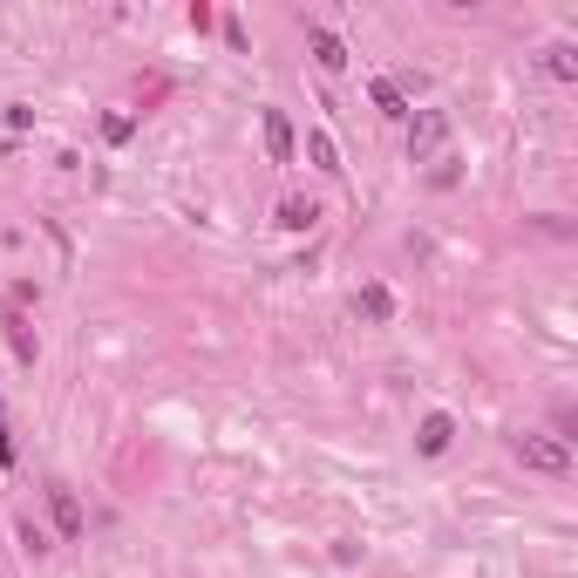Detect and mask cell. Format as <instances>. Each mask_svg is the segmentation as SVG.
I'll return each mask as SVG.
<instances>
[{
	"label": "cell",
	"mask_w": 578,
	"mask_h": 578,
	"mask_svg": "<svg viewBox=\"0 0 578 578\" xmlns=\"http://www.w3.org/2000/svg\"><path fill=\"white\" fill-rule=\"evenodd\" d=\"M510 449H517V463H524V470H544V476H565L571 470V443H558V436H510Z\"/></svg>",
	"instance_id": "obj_1"
},
{
	"label": "cell",
	"mask_w": 578,
	"mask_h": 578,
	"mask_svg": "<svg viewBox=\"0 0 578 578\" xmlns=\"http://www.w3.org/2000/svg\"><path fill=\"white\" fill-rule=\"evenodd\" d=\"M368 96H375V109H381V116L409 123V96H402V82H394V75H375V82H368Z\"/></svg>",
	"instance_id": "obj_6"
},
{
	"label": "cell",
	"mask_w": 578,
	"mask_h": 578,
	"mask_svg": "<svg viewBox=\"0 0 578 578\" xmlns=\"http://www.w3.org/2000/svg\"><path fill=\"white\" fill-rule=\"evenodd\" d=\"M443 143H449V116H443V109H415V116H409V157L429 164Z\"/></svg>",
	"instance_id": "obj_2"
},
{
	"label": "cell",
	"mask_w": 578,
	"mask_h": 578,
	"mask_svg": "<svg viewBox=\"0 0 578 578\" xmlns=\"http://www.w3.org/2000/svg\"><path fill=\"white\" fill-rule=\"evenodd\" d=\"M354 314H361V320H375V327H381V320H394V293H388L381 280H368V286L354 293Z\"/></svg>",
	"instance_id": "obj_4"
},
{
	"label": "cell",
	"mask_w": 578,
	"mask_h": 578,
	"mask_svg": "<svg viewBox=\"0 0 578 578\" xmlns=\"http://www.w3.org/2000/svg\"><path fill=\"white\" fill-rule=\"evenodd\" d=\"M48 510H55V531H62V538H82V531H89L82 497L69 491V483H48Z\"/></svg>",
	"instance_id": "obj_3"
},
{
	"label": "cell",
	"mask_w": 578,
	"mask_h": 578,
	"mask_svg": "<svg viewBox=\"0 0 578 578\" xmlns=\"http://www.w3.org/2000/svg\"><path fill=\"white\" fill-rule=\"evenodd\" d=\"M544 75H552V82H578V48L552 42V48H544Z\"/></svg>",
	"instance_id": "obj_8"
},
{
	"label": "cell",
	"mask_w": 578,
	"mask_h": 578,
	"mask_svg": "<svg viewBox=\"0 0 578 578\" xmlns=\"http://www.w3.org/2000/svg\"><path fill=\"white\" fill-rule=\"evenodd\" d=\"M21 544H27V552H48V531L35 524V517H21Z\"/></svg>",
	"instance_id": "obj_14"
},
{
	"label": "cell",
	"mask_w": 578,
	"mask_h": 578,
	"mask_svg": "<svg viewBox=\"0 0 578 578\" xmlns=\"http://www.w3.org/2000/svg\"><path fill=\"white\" fill-rule=\"evenodd\" d=\"M0 327H8V347H14V361H21V368H35V333H27V320L21 314H8V320H0Z\"/></svg>",
	"instance_id": "obj_9"
},
{
	"label": "cell",
	"mask_w": 578,
	"mask_h": 578,
	"mask_svg": "<svg viewBox=\"0 0 578 578\" xmlns=\"http://www.w3.org/2000/svg\"><path fill=\"white\" fill-rule=\"evenodd\" d=\"M0 463H14V436H8V422H0Z\"/></svg>",
	"instance_id": "obj_15"
},
{
	"label": "cell",
	"mask_w": 578,
	"mask_h": 578,
	"mask_svg": "<svg viewBox=\"0 0 578 578\" xmlns=\"http://www.w3.org/2000/svg\"><path fill=\"white\" fill-rule=\"evenodd\" d=\"M314 219H320V204H307V198H286V204H280V225H286V232H307Z\"/></svg>",
	"instance_id": "obj_12"
},
{
	"label": "cell",
	"mask_w": 578,
	"mask_h": 578,
	"mask_svg": "<svg viewBox=\"0 0 578 578\" xmlns=\"http://www.w3.org/2000/svg\"><path fill=\"white\" fill-rule=\"evenodd\" d=\"M449 443H456V422H449L443 409H436V415H422V429H415V449H422V456H443Z\"/></svg>",
	"instance_id": "obj_5"
},
{
	"label": "cell",
	"mask_w": 578,
	"mask_h": 578,
	"mask_svg": "<svg viewBox=\"0 0 578 578\" xmlns=\"http://www.w3.org/2000/svg\"><path fill=\"white\" fill-rule=\"evenodd\" d=\"M314 62H320V69H347V48H341V35H327V27H314Z\"/></svg>",
	"instance_id": "obj_11"
},
{
	"label": "cell",
	"mask_w": 578,
	"mask_h": 578,
	"mask_svg": "<svg viewBox=\"0 0 578 578\" xmlns=\"http://www.w3.org/2000/svg\"><path fill=\"white\" fill-rule=\"evenodd\" d=\"M103 137L109 143H130L137 137V116H103Z\"/></svg>",
	"instance_id": "obj_13"
},
{
	"label": "cell",
	"mask_w": 578,
	"mask_h": 578,
	"mask_svg": "<svg viewBox=\"0 0 578 578\" xmlns=\"http://www.w3.org/2000/svg\"><path fill=\"white\" fill-rule=\"evenodd\" d=\"M266 157L272 164H293V123L280 109H266Z\"/></svg>",
	"instance_id": "obj_7"
},
{
	"label": "cell",
	"mask_w": 578,
	"mask_h": 578,
	"mask_svg": "<svg viewBox=\"0 0 578 578\" xmlns=\"http://www.w3.org/2000/svg\"><path fill=\"white\" fill-rule=\"evenodd\" d=\"M307 157H314V170L341 177V150H333V137H327V130H314V137H307Z\"/></svg>",
	"instance_id": "obj_10"
}]
</instances>
